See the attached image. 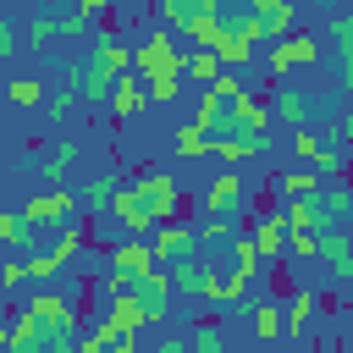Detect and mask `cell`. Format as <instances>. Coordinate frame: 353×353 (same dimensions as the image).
<instances>
[{
    "mask_svg": "<svg viewBox=\"0 0 353 353\" xmlns=\"http://www.w3.org/2000/svg\"><path fill=\"white\" fill-rule=\"evenodd\" d=\"M127 72H132V44H121L116 28H99L94 50L83 55V105L99 110V105L110 99V88H116Z\"/></svg>",
    "mask_w": 353,
    "mask_h": 353,
    "instance_id": "cell-1",
    "label": "cell"
},
{
    "mask_svg": "<svg viewBox=\"0 0 353 353\" xmlns=\"http://www.w3.org/2000/svg\"><path fill=\"white\" fill-rule=\"evenodd\" d=\"M132 72L138 77H160V72H182L188 77V50L176 44V28H149L138 44H132Z\"/></svg>",
    "mask_w": 353,
    "mask_h": 353,
    "instance_id": "cell-2",
    "label": "cell"
},
{
    "mask_svg": "<svg viewBox=\"0 0 353 353\" xmlns=\"http://www.w3.org/2000/svg\"><path fill=\"white\" fill-rule=\"evenodd\" d=\"M127 193L154 215V221H171L176 215V204H182V188H176V176L171 171H160V165H143L132 182H127Z\"/></svg>",
    "mask_w": 353,
    "mask_h": 353,
    "instance_id": "cell-3",
    "label": "cell"
},
{
    "mask_svg": "<svg viewBox=\"0 0 353 353\" xmlns=\"http://www.w3.org/2000/svg\"><path fill=\"white\" fill-rule=\"evenodd\" d=\"M22 215H28V226H39V232H61V226H72V221L83 215V193H72V188H44V193H33V199L22 204Z\"/></svg>",
    "mask_w": 353,
    "mask_h": 353,
    "instance_id": "cell-4",
    "label": "cell"
},
{
    "mask_svg": "<svg viewBox=\"0 0 353 353\" xmlns=\"http://www.w3.org/2000/svg\"><path fill=\"white\" fill-rule=\"evenodd\" d=\"M149 248H154V265H182V259H193V254H204V243H199V232L193 226H182V221H160L154 232H149Z\"/></svg>",
    "mask_w": 353,
    "mask_h": 353,
    "instance_id": "cell-5",
    "label": "cell"
},
{
    "mask_svg": "<svg viewBox=\"0 0 353 353\" xmlns=\"http://www.w3.org/2000/svg\"><path fill=\"white\" fill-rule=\"evenodd\" d=\"M248 182L237 176V171H221V176H210V188H204V215H221V221H237V215H248Z\"/></svg>",
    "mask_w": 353,
    "mask_h": 353,
    "instance_id": "cell-6",
    "label": "cell"
},
{
    "mask_svg": "<svg viewBox=\"0 0 353 353\" xmlns=\"http://www.w3.org/2000/svg\"><path fill=\"white\" fill-rule=\"evenodd\" d=\"M127 292L143 303L149 325H160V320L171 314V270H165V265H149V270H138V276L127 281Z\"/></svg>",
    "mask_w": 353,
    "mask_h": 353,
    "instance_id": "cell-7",
    "label": "cell"
},
{
    "mask_svg": "<svg viewBox=\"0 0 353 353\" xmlns=\"http://www.w3.org/2000/svg\"><path fill=\"white\" fill-rule=\"evenodd\" d=\"M314 61H320V44H314L309 33H287V39L265 44V66H270L276 83H281L287 72H298V66H314Z\"/></svg>",
    "mask_w": 353,
    "mask_h": 353,
    "instance_id": "cell-8",
    "label": "cell"
},
{
    "mask_svg": "<svg viewBox=\"0 0 353 353\" xmlns=\"http://www.w3.org/2000/svg\"><path fill=\"white\" fill-rule=\"evenodd\" d=\"M281 215H287V226H292V232H331V226H336L320 193H298V199H287V204H281Z\"/></svg>",
    "mask_w": 353,
    "mask_h": 353,
    "instance_id": "cell-9",
    "label": "cell"
},
{
    "mask_svg": "<svg viewBox=\"0 0 353 353\" xmlns=\"http://www.w3.org/2000/svg\"><path fill=\"white\" fill-rule=\"evenodd\" d=\"M287 237H292V226H287L281 210H265V215L254 221V243H259L265 265H281V259H287Z\"/></svg>",
    "mask_w": 353,
    "mask_h": 353,
    "instance_id": "cell-10",
    "label": "cell"
},
{
    "mask_svg": "<svg viewBox=\"0 0 353 353\" xmlns=\"http://www.w3.org/2000/svg\"><path fill=\"white\" fill-rule=\"evenodd\" d=\"M254 17H259V33H265V44H276V39H287V33H292L298 0H254Z\"/></svg>",
    "mask_w": 353,
    "mask_h": 353,
    "instance_id": "cell-11",
    "label": "cell"
},
{
    "mask_svg": "<svg viewBox=\"0 0 353 353\" xmlns=\"http://www.w3.org/2000/svg\"><path fill=\"white\" fill-rule=\"evenodd\" d=\"M143 105H149V83H138L132 72H127V77H121V83L110 88V99H105V110H110L116 121H132V116H138Z\"/></svg>",
    "mask_w": 353,
    "mask_h": 353,
    "instance_id": "cell-12",
    "label": "cell"
},
{
    "mask_svg": "<svg viewBox=\"0 0 353 353\" xmlns=\"http://www.w3.org/2000/svg\"><path fill=\"white\" fill-rule=\"evenodd\" d=\"M215 154H221L226 165L265 160V154H270V132H232V138H221V143H215Z\"/></svg>",
    "mask_w": 353,
    "mask_h": 353,
    "instance_id": "cell-13",
    "label": "cell"
},
{
    "mask_svg": "<svg viewBox=\"0 0 353 353\" xmlns=\"http://www.w3.org/2000/svg\"><path fill=\"white\" fill-rule=\"evenodd\" d=\"M77 160H83V143L77 138H61L50 154H44V165H39V176H44V188H61L72 171H77Z\"/></svg>",
    "mask_w": 353,
    "mask_h": 353,
    "instance_id": "cell-14",
    "label": "cell"
},
{
    "mask_svg": "<svg viewBox=\"0 0 353 353\" xmlns=\"http://www.w3.org/2000/svg\"><path fill=\"white\" fill-rule=\"evenodd\" d=\"M116 193H121V176H83V210H88V221H110Z\"/></svg>",
    "mask_w": 353,
    "mask_h": 353,
    "instance_id": "cell-15",
    "label": "cell"
},
{
    "mask_svg": "<svg viewBox=\"0 0 353 353\" xmlns=\"http://www.w3.org/2000/svg\"><path fill=\"white\" fill-rule=\"evenodd\" d=\"M105 265H110V270H121V276H138V270H149V265H154V248H149V237H121V243L105 254Z\"/></svg>",
    "mask_w": 353,
    "mask_h": 353,
    "instance_id": "cell-16",
    "label": "cell"
},
{
    "mask_svg": "<svg viewBox=\"0 0 353 353\" xmlns=\"http://www.w3.org/2000/svg\"><path fill=\"white\" fill-rule=\"evenodd\" d=\"M99 320H105V325H116V331H121V336H138V331H143V325H149V314H143V303H138V298H132V292H121V298H110V303H105V314H99Z\"/></svg>",
    "mask_w": 353,
    "mask_h": 353,
    "instance_id": "cell-17",
    "label": "cell"
},
{
    "mask_svg": "<svg viewBox=\"0 0 353 353\" xmlns=\"http://www.w3.org/2000/svg\"><path fill=\"white\" fill-rule=\"evenodd\" d=\"M215 11V0H154V17L165 22V28H176V33H188L199 17H210Z\"/></svg>",
    "mask_w": 353,
    "mask_h": 353,
    "instance_id": "cell-18",
    "label": "cell"
},
{
    "mask_svg": "<svg viewBox=\"0 0 353 353\" xmlns=\"http://www.w3.org/2000/svg\"><path fill=\"white\" fill-rule=\"evenodd\" d=\"M320 259L331 265V276H336L342 287L353 281V243H347V237H342L336 226H331V232H320Z\"/></svg>",
    "mask_w": 353,
    "mask_h": 353,
    "instance_id": "cell-19",
    "label": "cell"
},
{
    "mask_svg": "<svg viewBox=\"0 0 353 353\" xmlns=\"http://www.w3.org/2000/svg\"><path fill=\"white\" fill-rule=\"evenodd\" d=\"M232 121H237L243 132H265V127H270V99H259L254 88H243V94L232 99Z\"/></svg>",
    "mask_w": 353,
    "mask_h": 353,
    "instance_id": "cell-20",
    "label": "cell"
},
{
    "mask_svg": "<svg viewBox=\"0 0 353 353\" xmlns=\"http://www.w3.org/2000/svg\"><path fill=\"white\" fill-rule=\"evenodd\" d=\"M171 149H176V160H210V154H215V138H210V127L182 121L176 138H171Z\"/></svg>",
    "mask_w": 353,
    "mask_h": 353,
    "instance_id": "cell-21",
    "label": "cell"
},
{
    "mask_svg": "<svg viewBox=\"0 0 353 353\" xmlns=\"http://www.w3.org/2000/svg\"><path fill=\"white\" fill-rule=\"evenodd\" d=\"M210 259L204 254H193V259H182V265H171V287L176 292H193V298H204V287H210Z\"/></svg>",
    "mask_w": 353,
    "mask_h": 353,
    "instance_id": "cell-22",
    "label": "cell"
},
{
    "mask_svg": "<svg viewBox=\"0 0 353 353\" xmlns=\"http://www.w3.org/2000/svg\"><path fill=\"white\" fill-rule=\"evenodd\" d=\"M270 116L287 121V127H309V105H303V94L287 88V83H276V94H270Z\"/></svg>",
    "mask_w": 353,
    "mask_h": 353,
    "instance_id": "cell-23",
    "label": "cell"
},
{
    "mask_svg": "<svg viewBox=\"0 0 353 353\" xmlns=\"http://www.w3.org/2000/svg\"><path fill=\"white\" fill-rule=\"evenodd\" d=\"M226 248H232V254H226V270H243V276H259V270H265V254H259L254 232H237Z\"/></svg>",
    "mask_w": 353,
    "mask_h": 353,
    "instance_id": "cell-24",
    "label": "cell"
},
{
    "mask_svg": "<svg viewBox=\"0 0 353 353\" xmlns=\"http://www.w3.org/2000/svg\"><path fill=\"white\" fill-rule=\"evenodd\" d=\"M248 320H254V336L259 342H276V336H287V309L281 303H248Z\"/></svg>",
    "mask_w": 353,
    "mask_h": 353,
    "instance_id": "cell-25",
    "label": "cell"
},
{
    "mask_svg": "<svg viewBox=\"0 0 353 353\" xmlns=\"http://www.w3.org/2000/svg\"><path fill=\"white\" fill-rule=\"evenodd\" d=\"M226 320H199L188 325V353H226Z\"/></svg>",
    "mask_w": 353,
    "mask_h": 353,
    "instance_id": "cell-26",
    "label": "cell"
},
{
    "mask_svg": "<svg viewBox=\"0 0 353 353\" xmlns=\"http://www.w3.org/2000/svg\"><path fill=\"white\" fill-rule=\"evenodd\" d=\"M83 353H132V336H121L116 325L94 320V325L83 331Z\"/></svg>",
    "mask_w": 353,
    "mask_h": 353,
    "instance_id": "cell-27",
    "label": "cell"
},
{
    "mask_svg": "<svg viewBox=\"0 0 353 353\" xmlns=\"http://www.w3.org/2000/svg\"><path fill=\"white\" fill-rule=\"evenodd\" d=\"M320 182H325V176H320L309 160H303V165H287V171H276V188H281L287 199H298V193H320Z\"/></svg>",
    "mask_w": 353,
    "mask_h": 353,
    "instance_id": "cell-28",
    "label": "cell"
},
{
    "mask_svg": "<svg viewBox=\"0 0 353 353\" xmlns=\"http://www.w3.org/2000/svg\"><path fill=\"white\" fill-rule=\"evenodd\" d=\"M320 199H325L331 221H347L353 215V176H325L320 182Z\"/></svg>",
    "mask_w": 353,
    "mask_h": 353,
    "instance_id": "cell-29",
    "label": "cell"
},
{
    "mask_svg": "<svg viewBox=\"0 0 353 353\" xmlns=\"http://www.w3.org/2000/svg\"><path fill=\"white\" fill-rule=\"evenodd\" d=\"M215 55H221V66L243 72V66L259 55V44H254V39H237V33H221V39H215Z\"/></svg>",
    "mask_w": 353,
    "mask_h": 353,
    "instance_id": "cell-30",
    "label": "cell"
},
{
    "mask_svg": "<svg viewBox=\"0 0 353 353\" xmlns=\"http://www.w3.org/2000/svg\"><path fill=\"white\" fill-rule=\"evenodd\" d=\"M281 309H287V342H303V331H309V314H314V292H292Z\"/></svg>",
    "mask_w": 353,
    "mask_h": 353,
    "instance_id": "cell-31",
    "label": "cell"
},
{
    "mask_svg": "<svg viewBox=\"0 0 353 353\" xmlns=\"http://www.w3.org/2000/svg\"><path fill=\"white\" fill-rule=\"evenodd\" d=\"M331 39H336V61H342V77L353 83V11H336V17H331Z\"/></svg>",
    "mask_w": 353,
    "mask_h": 353,
    "instance_id": "cell-32",
    "label": "cell"
},
{
    "mask_svg": "<svg viewBox=\"0 0 353 353\" xmlns=\"http://www.w3.org/2000/svg\"><path fill=\"white\" fill-rule=\"evenodd\" d=\"M6 99H11L17 110H39L50 94H44V83H39V77H11V83H6Z\"/></svg>",
    "mask_w": 353,
    "mask_h": 353,
    "instance_id": "cell-33",
    "label": "cell"
},
{
    "mask_svg": "<svg viewBox=\"0 0 353 353\" xmlns=\"http://www.w3.org/2000/svg\"><path fill=\"white\" fill-rule=\"evenodd\" d=\"M22 39H28V50H44V44H55V39H61V17H50V11H33Z\"/></svg>",
    "mask_w": 353,
    "mask_h": 353,
    "instance_id": "cell-34",
    "label": "cell"
},
{
    "mask_svg": "<svg viewBox=\"0 0 353 353\" xmlns=\"http://www.w3.org/2000/svg\"><path fill=\"white\" fill-rule=\"evenodd\" d=\"M50 254H55V259H61V270H66V265H72V259L83 254V226L72 221V226H61V232H50Z\"/></svg>",
    "mask_w": 353,
    "mask_h": 353,
    "instance_id": "cell-35",
    "label": "cell"
},
{
    "mask_svg": "<svg viewBox=\"0 0 353 353\" xmlns=\"http://www.w3.org/2000/svg\"><path fill=\"white\" fill-rule=\"evenodd\" d=\"M188 77L210 88V83L221 77V55H215V50H204V44H199V50H188Z\"/></svg>",
    "mask_w": 353,
    "mask_h": 353,
    "instance_id": "cell-36",
    "label": "cell"
},
{
    "mask_svg": "<svg viewBox=\"0 0 353 353\" xmlns=\"http://www.w3.org/2000/svg\"><path fill=\"white\" fill-rule=\"evenodd\" d=\"M193 232H199V243H204V248H221V243H232V237H237V221H221V215H199V226H193Z\"/></svg>",
    "mask_w": 353,
    "mask_h": 353,
    "instance_id": "cell-37",
    "label": "cell"
},
{
    "mask_svg": "<svg viewBox=\"0 0 353 353\" xmlns=\"http://www.w3.org/2000/svg\"><path fill=\"white\" fill-rule=\"evenodd\" d=\"M77 105H83V94H77V88H55V94L44 99V116L61 127V121H72V110H77Z\"/></svg>",
    "mask_w": 353,
    "mask_h": 353,
    "instance_id": "cell-38",
    "label": "cell"
},
{
    "mask_svg": "<svg viewBox=\"0 0 353 353\" xmlns=\"http://www.w3.org/2000/svg\"><path fill=\"white\" fill-rule=\"evenodd\" d=\"M143 83H149V105H171V99L182 94V88H176L182 72H160V77H143Z\"/></svg>",
    "mask_w": 353,
    "mask_h": 353,
    "instance_id": "cell-39",
    "label": "cell"
},
{
    "mask_svg": "<svg viewBox=\"0 0 353 353\" xmlns=\"http://www.w3.org/2000/svg\"><path fill=\"white\" fill-rule=\"evenodd\" d=\"M28 276H33L39 287H44V281H55V276H61V259H55L50 248H39V254H28Z\"/></svg>",
    "mask_w": 353,
    "mask_h": 353,
    "instance_id": "cell-40",
    "label": "cell"
},
{
    "mask_svg": "<svg viewBox=\"0 0 353 353\" xmlns=\"http://www.w3.org/2000/svg\"><path fill=\"white\" fill-rule=\"evenodd\" d=\"M287 259H320V232H292L287 237Z\"/></svg>",
    "mask_w": 353,
    "mask_h": 353,
    "instance_id": "cell-41",
    "label": "cell"
},
{
    "mask_svg": "<svg viewBox=\"0 0 353 353\" xmlns=\"http://www.w3.org/2000/svg\"><path fill=\"white\" fill-rule=\"evenodd\" d=\"M188 39H193V44H204V50H215V39H221V22H215V11H210V17H199V22L188 28Z\"/></svg>",
    "mask_w": 353,
    "mask_h": 353,
    "instance_id": "cell-42",
    "label": "cell"
},
{
    "mask_svg": "<svg viewBox=\"0 0 353 353\" xmlns=\"http://www.w3.org/2000/svg\"><path fill=\"white\" fill-rule=\"evenodd\" d=\"M320 143H325V138H320L314 127H292V154H298V160H314Z\"/></svg>",
    "mask_w": 353,
    "mask_h": 353,
    "instance_id": "cell-43",
    "label": "cell"
},
{
    "mask_svg": "<svg viewBox=\"0 0 353 353\" xmlns=\"http://www.w3.org/2000/svg\"><path fill=\"white\" fill-rule=\"evenodd\" d=\"M22 281H28V259H6V265H0V287H6V292H17Z\"/></svg>",
    "mask_w": 353,
    "mask_h": 353,
    "instance_id": "cell-44",
    "label": "cell"
},
{
    "mask_svg": "<svg viewBox=\"0 0 353 353\" xmlns=\"http://www.w3.org/2000/svg\"><path fill=\"white\" fill-rule=\"evenodd\" d=\"M210 88H215V94H226V99H237V94H243V77H237L232 66H221V77H215Z\"/></svg>",
    "mask_w": 353,
    "mask_h": 353,
    "instance_id": "cell-45",
    "label": "cell"
},
{
    "mask_svg": "<svg viewBox=\"0 0 353 353\" xmlns=\"http://www.w3.org/2000/svg\"><path fill=\"white\" fill-rule=\"evenodd\" d=\"M17 39H22V33H17V28H11V22H6V17H0V66H6V61H11V55H17V50H22V44H17Z\"/></svg>",
    "mask_w": 353,
    "mask_h": 353,
    "instance_id": "cell-46",
    "label": "cell"
},
{
    "mask_svg": "<svg viewBox=\"0 0 353 353\" xmlns=\"http://www.w3.org/2000/svg\"><path fill=\"white\" fill-rule=\"evenodd\" d=\"M61 88H77L83 94V61H61Z\"/></svg>",
    "mask_w": 353,
    "mask_h": 353,
    "instance_id": "cell-47",
    "label": "cell"
},
{
    "mask_svg": "<svg viewBox=\"0 0 353 353\" xmlns=\"http://www.w3.org/2000/svg\"><path fill=\"white\" fill-rule=\"evenodd\" d=\"M154 353H188V331H165V336L154 342Z\"/></svg>",
    "mask_w": 353,
    "mask_h": 353,
    "instance_id": "cell-48",
    "label": "cell"
},
{
    "mask_svg": "<svg viewBox=\"0 0 353 353\" xmlns=\"http://www.w3.org/2000/svg\"><path fill=\"white\" fill-rule=\"evenodd\" d=\"M116 6H121V0H77V11H83V17H94V22H99V17H110Z\"/></svg>",
    "mask_w": 353,
    "mask_h": 353,
    "instance_id": "cell-49",
    "label": "cell"
},
{
    "mask_svg": "<svg viewBox=\"0 0 353 353\" xmlns=\"http://www.w3.org/2000/svg\"><path fill=\"white\" fill-rule=\"evenodd\" d=\"M6 342H11V314L0 309V347H6Z\"/></svg>",
    "mask_w": 353,
    "mask_h": 353,
    "instance_id": "cell-50",
    "label": "cell"
},
{
    "mask_svg": "<svg viewBox=\"0 0 353 353\" xmlns=\"http://www.w3.org/2000/svg\"><path fill=\"white\" fill-rule=\"evenodd\" d=\"M0 353H28V347H11V342H6V347H0Z\"/></svg>",
    "mask_w": 353,
    "mask_h": 353,
    "instance_id": "cell-51",
    "label": "cell"
},
{
    "mask_svg": "<svg viewBox=\"0 0 353 353\" xmlns=\"http://www.w3.org/2000/svg\"><path fill=\"white\" fill-rule=\"evenodd\" d=\"M0 248H6V243H0ZM0 265H6V254H0Z\"/></svg>",
    "mask_w": 353,
    "mask_h": 353,
    "instance_id": "cell-52",
    "label": "cell"
},
{
    "mask_svg": "<svg viewBox=\"0 0 353 353\" xmlns=\"http://www.w3.org/2000/svg\"><path fill=\"white\" fill-rule=\"evenodd\" d=\"M0 292H6V287H0Z\"/></svg>",
    "mask_w": 353,
    "mask_h": 353,
    "instance_id": "cell-53",
    "label": "cell"
},
{
    "mask_svg": "<svg viewBox=\"0 0 353 353\" xmlns=\"http://www.w3.org/2000/svg\"><path fill=\"white\" fill-rule=\"evenodd\" d=\"M22 6H28V0H22Z\"/></svg>",
    "mask_w": 353,
    "mask_h": 353,
    "instance_id": "cell-54",
    "label": "cell"
}]
</instances>
